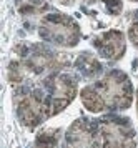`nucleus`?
<instances>
[{
    "instance_id": "f257e3e1",
    "label": "nucleus",
    "mask_w": 138,
    "mask_h": 148,
    "mask_svg": "<svg viewBox=\"0 0 138 148\" xmlns=\"http://www.w3.org/2000/svg\"><path fill=\"white\" fill-rule=\"evenodd\" d=\"M95 92L98 93L100 100L105 110H123L132 105L133 100V87L128 77L123 72H112L95 85Z\"/></svg>"
},
{
    "instance_id": "f03ea898",
    "label": "nucleus",
    "mask_w": 138,
    "mask_h": 148,
    "mask_svg": "<svg viewBox=\"0 0 138 148\" xmlns=\"http://www.w3.org/2000/svg\"><path fill=\"white\" fill-rule=\"evenodd\" d=\"M38 34L47 42L60 47H73L80 40V28L75 22L63 14H50L40 22Z\"/></svg>"
},
{
    "instance_id": "7ed1b4c3",
    "label": "nucleus",
    "mask_w": 138,
    "mask_h": 148,
    "mask_svg": "<svg viewBox=\"0 0 138 148\" xmlns=\"http://www.w3.org/2000/svg\"><path fill=\"white\" fill-rule=\"evenodd\" d=\"M102 148H135V133L128 121L118 118H106L100 121Z\"/></svg>"
},
{
    "instance_id": "20e7f679",
    "label": "nucleus",
    "mask_w": 138,
    "mask_h": 148,
    "mask_svg": "<svg viewBox=\"0 0 138 148\" xmlns=\"http://www.w3.org/2000/svg\"><path fill=\"white\" fill-rule=\"evenodd\" d=\"M17 115L25 127H37L47 116H50L47 100L33 92H27L17 97Z\"/></svg>"
},
{
    "instance_id": "39448f33",
    "label": "nucleus",
    "mask_w": 138,
    "mask_h": 148,
    "mask_svg": "<svg viewBox=\"0 0 138 148\" xmlns=\"http://www.w3.org/2000/svg\"><path fill=\"white\" fill-rule=\"evenodd\" d=\"M47 85L50 88V97L47 100V105L52 116L62 112L73 100V97L77 93V83L67 75H52L47 80Z\"/></svg>"
},
{
    "instance_id": "423d86ee",
    "label": "nucleus",
    "mask_w": 138,
    "mask_h": 148,
    "mask_svg": "<svg viewBox=\"0 0 138 148\" xmlns=\"http://www.w3.org/2000/svg\"><path fill=\"white\" fill-rule=\"evenodd\" d=\"M63 148H100L98 130L88 120H77L67 132Z\"/></svg>"
},
{
    "instance_id": "0eeeda50",
    "label": "nucleus",
    "mask_w": 138,
    "mask_h": 148,
    "mask_svg": "<svg viewBox=\"0 0 138 148\" xmlns=\"http://www.w3.org/2000/svg\"><path fill=\"white\" fill-rule=\"evenodd\" d=\"M93 45L97 47L100 55L108 60L117 62L125 55V37L122 32H117V30L102 34L93 40Z\"/></svg>"
},
{
    "instance_id": "6e6552de",
    "label": "nucleus",
    "mask_w": 138,
    "mask_h": 148,
    "mask_svg": "<svg viewBox=\"0 0 138 148\" xmlns=\"http://www.w3.org/2000/svg\"><path fill=\"white\" fill-rule=\"evenodd\" d=\"M82 101H83V105L88 112H92V113H100V112H105V107H103V103L100 100L98 93L95 92V88L93 87H87L82 90Z\"/></svg>"
},
{
    "instance_id": "1a4fd4ad",
    "label": "nucleus",
    "mask_w": 138,
    "mask_h": 148,
    "mask_svg": "<svg viewBox=\"0 0 138 148\" xmlns=\"http://www.w3.org/2000/svg\"><path fill=\"white\" fill-rule=\"evenodd\" d=\"M57 141H58L57 132H42L37 136L35 148H57Z\"/></svg>"
},
{
    "instance_id": "9d476101",
    "label": "nucleus",
    "mask_w": 138,
    "mask_h": 148,
    "mask_svg": "<svg viewBox=\"0 0 138 148\" xmlns=\"http://www.w3.org/2000/svg\"><path fill=\"white\" fill-rule=\"evenodd\" d=\"M110 14H118L122 10V0H103Z\"/></svg>"
},
{
    "instance_id": "9b49d317",
    "label": "nucleus",
    "mask_w": 138,
    "mask_h": 148,
    "mask_svg": "<svg viewBox=\"0 0 138 148\" xmlns=\"http://www.w3.org/2000/svg\"><path fill=\"white\" fill-rule=\"evenodd\" d=\"M128 37H130V40L135 47H138V22L137 23H133L130 30H128Z\"/></svg>"
}]
</instances>
